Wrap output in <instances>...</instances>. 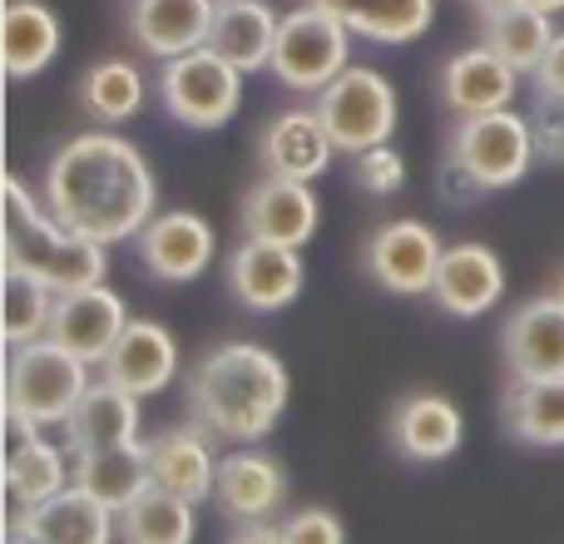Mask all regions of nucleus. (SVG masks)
Here are the masks:
<instances>
[{
    "instance_id": "obj_1",
    "label": "nucleus",
    "mask_w": 564,
    "mask_h": 544,
    "mask_svg": "<svg viewBox=\"0 0 564 544\" xmlns=\"http://www.w3.org/2000/svg\"><path fill=\"white\" fill-rule=\"evenodd\" d=\"M154 204L159 184L149 159L124 134H109V129L75 134L55 149L45 168V208L69 233H85L105 248L144 233Z\"/></svg>"
},
{
    "instance_id": "obj_2",
    "label": "nucleus",
    "mask_w": 564,
    "mask_h": 544,
    "mask_svg": "<svg viewBox=\"0 0 564 544\" xmlns=\"http://www.w3.org/2000/svg\"><path fill=\"white\" fill-rule=\"evenodd\" d=\"M288 396V367L258 341H224L188 371V411L228 446H258L273 436Z\"/></svg>"
},
{
    "instance_id": "obj_3",
    "label": "nucleus",
    "mask_w": 564,
    "mask_h": 544,
    "mask_svg": "<svg viewBox=\"0 0 564 544\" xmlns=\"http://www.w3.org/2000/svg\"><path fill=\"white\" fill-rule=\"evenodd\" d=\"M6 263L35 272L40 282H50L55 292L69 287H89V282H105L109 253L105 243L85 233H69L50 208H40L30 198V188L15 174L6 178Z\"/></svg>"
},
{
    "instance_id": "obj_4",
    "label": "nucleus",
    "mask_w": 564,
    "mask_h": 544,
    "mask_svg": "<svg viewBox=\"0 0 564 544\" xmlns=\"http://www.w3.org/2000/svg\"><path fill=\"white\" fill-rule=\"evenodd\" d=\"M535 164V129L530 115L516 109H490V115H470L456 124L446 149V194L451 198H476L516 188Z\"/></svg>"
},
{
    "instance_id": "obj_5",
    "label": "nucleus",
    "mask_w": 564,
    "mask_h": 544,
    "mask_svg": "<svg viewBox=\"0 0 564 544\" xmlns=\"http://www.w3.org/2000/svg\"><path fill=\"white\" fill-rule=\"evenodd\" d=\"M95 387L89 381V361L59 347L55 337H35L25 347H10L6 367V416L30 421L35 431L65 426L79 396Z\"/></svg>"
},
{
    "instance_id": "obj_6",
    "label": "nucleus",
    "mask_w": 564,
    "mask_h": 544,
    "mask_svg": "<svg viewBox=\"0 0 564 544\" xmlns=\"http://www.w3.org/2000/svg\"><path fill=\"white\" fill-rule=\"evenodd\" d=\"M159 99H164L174 124L214 134L243 105V69L218 55L214 45H198L188 55L164 59V69H159Z\"/></svg>"
},
{
    "instance_id": "obj_7",
    "label": "nucleus",
    "mask_w": 564,
    "mask_h": 544,
    "mask_svg": "<svg viewBox=\"0 0 564 544\" xmlns=\"http://www.w3.org/2000/svg\"><path fill=\"white\" fill-rule=\"evenodd\" d=\"M317 115L327 124L332 144H337V154L357 159L377 144H391V134H397V85L371 65H347L317 95Z\"/></svg>"
},
{
    "instance_id": "obj_8",
    "label": "nucleus",
    "mask_w": 564,
    "mask_h": 544,
    "mask_svg": "<svg viewBox=\"0 0 564 544\" xmlns=\"http://www.w3.org/2000/svg\"><path fill=\"white\" fill-rule=\"evenodd\" d=\"M351 65V30L322 6H297L282 15L278 45H273V75L278 85L297 89V95H322L341 69Z\"/></svg>"
},
{
    "instance_id": "obj_9",
    "label": "nucleus",
    "mask_w": 564,
    "mask_h": 544,
    "mask_svg": "<svg viewBox=\"0 0 564 544\" xmlns=\"http://www.w3.org/2000/svg\"><path fill=\"white\" fill-rule=\"evenodd\" d=\"M446 243L436 238V228L421 224V218H391L361 248V268L377 282L381 292H397V297H421V292L436 287V268Z\"/></svg>"
},
{
    "instance_id": "obj_10",
    "label": "nucleus",
    "mask_w": 564,
    "mask_h": 544,
    "mask_svg": "<svg viewBox=\"0 0 564 544\" xmlns=\"http://www.w3.org/2000/svg\"><path fill=\"white\" fill-rule=\"evenodd\" d=\"M139 248V268L154 282H169V287H184V282H198L208 272L218 253L214 224L188 208H174V214H154L144 224V233L134 238Z\"/></svg>"
},
{
    "instance_id": "obj_11",
    "label": "nucleus",
    "mask_w": 564,
    "mask_h": 544,
    "mask_svg": "<svg viewBox=\"0 0 564 544\" xmlns=\"http://www.w3.org/2000/svg\"><path fill=\"white\" fill-rule=\"evenodd\" d=\"M307 268H302V248L273 243V238H253L228 253V287L248 312H282L297 302Z\"/></svg>"
},
{
    "instance_id": "obj_12",
    "label": "nucleus",
    "mask_w": 564,
    "mask_h": 544,
    "mask_svg": "<svg viewBox=\"0 0 564 544\" xmlns=\"http://www.w3.org/2000/svg\"><path fill=\"white\" fill-rule=\"evenodd\" d=\"M115 530L119 515L79 486L59 490L40 505L10 510V535H20L25 544H115Z\"/></svg>"
},
{
    "instance_id": "obj_13",
    "label": "nucleus",
    "mask_w": 564,
    "mask_h": 544,
    "mask_svg": "<svg viewBox=\"0 0 564 544\" xmlns=\"http://www.w3.org/2000/svg\"><path fill=\"white\" fill-rule=\"evenodd\" d=\"M129 327V307L119 292H109L105 282L89 287H69L55 297V317H50V337L59 347H69L75 357H85L89 367L109 357V347L119 341V331Z\"/></svg>"
},
{
    "instance_id": "obj_14",
    "label": "nucleus",
    "mask_w": 564,
    "mask_h": 544,
    "mask_svg": "<svg viewBox=\"0 0 564 544\" xmlns=\"http://www.w3.org/2000/svg\"><path fill=\"white\" fill-rule=\"evenodd\" d=\"M105 381L124 387L129 396H159L169 381L178 377V341L164 322L154 317H129V327L119 331V341L109 347V357L99 361Z\"/></svg>"
},
{
    "instance_id": "obj_15",
    "label": "nucleus",
    "mask_w": 564,
    "mask_h": 544,
    "mask_svg": "<svg viewBox=\"0 0 564 544\" xmlns=\"http://www.w3.org/2000/svg\"><path fill=\"white\" fill-rule=\"evenodd\" d=\"M431 297H436V307L446 312V317H460V322L486 317V312L500 307V297H506V263H500V253L486 243L446 248Z\"/></svg>"
},
{
    "instance_id": "obj_16",
    "label": "nucleus",
    "mask_w": 564,
    "mask_h": 544,
    "mask_svg": "<svg viewBox=\"0 0 564 544\" xmlns=\"http://www.w3.org/2000/svg\"><path fill=\"white\" fill-rule=\"evenodd\" d=\"M317 224H322V204L312 194V184H302V178L263 174L243 198V228L253 238L307 248L317 238Z\"/></svg>"
},
{
    "instance_id": "obj_17",
    "label": "nucleus",
    "mask_w": 564,
    "mask_h": 544,
    "mask_svg": "<svg viewBox=\"0 0 564 544\" xmlns=\"http://www.w3.org/2000/svg\"><path fill=\"white\" fill-rule=\"evenodd\" d=\"M224 520L234 525H263L288 500V470L268 450H228L218 460V490H214Z\"/></svg>"
},
{
    "instance_id": "obj_18",
    "label": "nucleus",
    "mask_w": 564,
    "mask_h": 544,
    "mask_svg": "<svg viewBox=\"0 0 564 544\" xmlns=\"http://www.w3.org/2000/svg\"><path fill=\"white\" fill-rule=\"evenodd\" d=\"M500 351H506L510 371L520 381L530 377H564V302L550 297H530L500 327Z\"/></svg>"
},
{
    "instance_id": "obj_19",
    "label": "nucleus",
    "mask_w": 564,
    "mask_h": 544,
    "mask_svg": "<svg viewBox=\"0 0 564 544\" xmlns=\"http://www.w3.org/2000/svg\"><path fill=\"white\" fill-rule=\"evenodd\" d=\"M516 85H520V69L510 65L506 55H496L486 40L441 65V99H446V109L460 119L490 115V109H510L516 105Z\"/></svg>"
},
{
    "instance_id": "obj_20",
    "label": "nucleus",
    "mask_w": 564,
    "mask_h": 544,
    "mask_svg": "<svg viewBox=\"0 0 564 544\" xmlns=\"http://www.w3.org/2000/svg\"><path fill=\"white\" fill-rule=\"evenodd\" d=\"M391 440H397V450L406 460H416V466H441V460H451L460 450V440H466V416H460V406L451 396H441V391H411L397 406V416H391Z\"/></svg>"
},
{
    "instance_id": "obj_21",
    "label": "nucleus",
    "mask_w": 564,
    "mask_h": 544,
    "mask_svg": "<svg viewBox=\"0 0 564 544\" xmlns=\"http://www.w3.org/2000/svg\"><path fill=\"white\" fill-rule=\"evenodd\" d=\"M218 20V0H134L129 6V35L144 55L174 59L208 45Z\"/></svg>"
},
{
    "instance_id": "obj_22",
    "label": "nucleus",
    "mask_w": 564,
    "mask_h": 544,
    "mask_svg": "<svg viewBox=\"0 0 564 544\" xmlns=\"http://www.w3.org/2000/svg\"><path fill=\"white\" fill-rule=\"evenodd\" d=\"M214 431L208 426H174V431H159L149 440V466H154V486L174 490V496L194 500H214L218 490V456H214Z\"/></svg>"
},
{
    "instance_id": "obj_23",
    "label": "nucleus",
    "mask_w": 564,
    "mask_h": 544,
    "mask_svg": "<svg viewBox=\"0 0 564 544\" xmlns=\"http://www.w3.org/2000/svg\"><path fill=\"white\" fill-rule=\"evenodd\" d=\"M10 446H6V490L15 505H40V500L59 496L75 486V470L65 460V446L45 440V431H35L30 421L6 416Z\"/></svg>"
},
{
    "instance_id": "obj_24",
    "label": "nucleus",
    "mask_w": 564,
    "mask_h": 544,
    "mask_svg": "<svg viewBox=\"0 0 564 544\" xmlns=\"http://www.w3.org/2000/svg\"><path fill=\"white\" fill-rule=\"evenodd\" d=\"M258 154H263V174L317 184V178L327 174L337 144H332V134H327V124H322L317 109H282L273 124L263 129Z\"/></svg>"
},
{
    "instance_id": "obj_25",
    "label": "nucleus",
    "mask_w": 564,
    "mask_h": 544,
    "mask_svg": "<svg viewBox=\"0 0 564 544\" xmlns=\"http://www.w3.org/2000/svg\"><path fill=\"white\" fill-rule=\"evenodd\" d=\"M59 431H65V450L75 460L139 440V396H129L115 381H99V387H89L79 396V406L69 411V421Z\"/></svg>"
},
{
    "instance_id": "obj_26",
    "label": "nucleus",
    "mask_w": 564,
    "mask_h": 544,
    "mask_svg": "<svg viewBox=\"0 0 564 544\" xmlns=\"http://www.w3.org/2000/svg\"><path fill=\"white\" fill-rule=\"evenodd\" d=\"M75 486L89 490L99 505L124 515L149 486H154V466H149V440H124V446L95 450V456L75 460Z\"/></svg>"
},
{
    "instance_id": "obj_27",
    "label": "nucleus",
    "mask_w": 564,
    "mask_h": 544,
    "mask_svg": "<svg viewBox=\"0 0 564 544\" xmlns=\"http://www.w3.org/2000/svg\"><path fill=\"white\" fill-rule=\"evenodd\" d=\"M278 30H282V15L268 6V0H228V6H218L208 45H214L224 59H234L243 75H253V69L273 65Z\"/></svg>"
},
{
    "instance_id": "obj_28",
    "label": "nucleus",
    "mask_w": 564,
    "mask_h": 544,
    "mask_svg": "<svg viewBox=\"0 0 564 544\" xmlns=\"http://www.w3.org/2000/svg\"><path fill=\"white\" fill-rule=\"evenodd\" d=\"M59 15L45 0H10L0 20V45H6V75L35 79L40 69L55 65L59 55Z\"/></svg>"
},
{
    "instance_id": "obj_29",
    "label": "nucleus",
    "mask_w": 564,
    "mask_h": 544,
    "mask_svg": "<svg viewBox=\"0 0 564 544\" xmlns=\"http://www.w3.org/2000/svg\"><path fill=\"white\" fill-rule=\"evenodd\" d=\"M312 6L347 20L351 35L371 45H411L436 20V0H312Z\"/></svg>"
},
{
    "instance_id": "obj_30",
    "label": "nucleus",
    "mask_w": 564,
    "mask_h": 544,
    "mask_svg": "<svg viewBox=\"0 0 564 544\" xmlns=\"http://www.w3.org/2000/svg\"><path fill=\"white\" fill-rule=\"evenodd\" d=\"M506 431L520 446H564V377H516L506 396Z\"/></svg>"
},
{
    "instance_id": "obj_31",
    "label": "nucleus",
    "mask_w": 564,
    "mask_h": 544,
    "mask_svg": "<svg viewBox=\"0 0 564 544\" xmlns=\"http://www.w3.org/2000/svg\"><path fill=\"white\" fill-rule=\"evenodd\" d=\"M124 544H194L198 540V505L164 486H149L134 505L119 515Z\"/></svg>"
},
{
    "instance_id": "obj_32",
    "label": "nucleus",
    "mask_w": 564,
    "mask_h": 544,
    "mask_svg": "<svg viewBox=\"0 0 564 544\" xmlns=\"http://www.w3.org/2000/svg\"><path fill=\"white\" fill-rule=\"evenodd\" d=\"M144 95H149V85L134 59H99V65H89L85 79H79V105L105 129L134 119L139 109H144Z\"/></svg>"
},
{
    "instance_id": "obj_33",
    "label": "nucleus",
    "mask_w": 564,
    "mask_h": 544,
    "mask_svg": "<svg viewBox=\"0 0 564 544\" xmlns=\"http://www.w3.org/2000/svg\"><path fill=\"white\" fill-rule=\"evenodd\" d=\"M550 40H555V25H550V15L535 6H510V10H500V15H486V45L496 50V55H506L520 75H535Z\"/></svg>"
},
{
    "instance_id": "obj_34",
    "label": "nucleus",
    "mask_w": 564,
    "mask_h": 544,
    "mask_svg": "<svg viewBox=\"0 0 564 544\" xmlns=\"http://www.w3.org/2000/svg\"><path fill=\"white\" fill-rule=\"evenodd\" d=\"M0 287H6V312H0V322H6V347H25V341H35V337H50V317H55L59 292L50 287V282H40L35 272L10 268V263H6Z\"/></svg>"
},
{
    "instance_id": "obj_35",
    "label": "nucleus",
    "mask_w": 564,
    "mask_h": 544,
    "mask_svg": "<svg viewBox=\"0 0 564 544\" xmlns=\"http://www.w3.org/2000/svg\"><path fill=\"white\" fill-rule=\"evenodd\" d=\"M351 178H357V188H367L371 198H391L406 188V159H401L391 144H377V149L351 159Z\"/></svg>"
},
{
    "instance_id": "obj_36",
    "label": "nucleus",
    "mask_w": 564,
    "mask_h": 544,
    "mask_svg": "<svg viewBox=\"0 0 564 544\" xmlns=\"http://www.w3.org/2000/svg\"><path fill=\"white\" fill-rule=\"evenodd\" d=\"M278 535H282V544H347L341 520L332 515V510H322V505L292 510L288 520H278Z\"/></svg>"
},
{
    "instance_id": "obj_37",
    "label": "nucleus",
    "mask_w": 564,
    "mask_h": 544,
    "mask_svg": "<svg viewBox=\"0 0 564 544\" xmlns=\"http://www.w3.org/2000/svg\"><path fill=\"white\" fill-rule=\"evenodd\" d=\"M530 129H535V159L540 164L564 168V105L560 99H540L535 115H530Z\"/></svg>"
},
{
    "instance_id": "obj_38",
    "label": "nucleus",
    "mask_w": 564,
    "mask_h": 544,
    "mask_svg": "<svg viewBox=\"0 0 564 544\" xmlns=\"http://www.w3.org/2000/svg\"><path fill=\"white\" fill-rule=\"evenodd\" d=\"M530 85H535V99H560L564 105V30L550 40L545 59H540L535 75H530Z\"/></svg>"
},
{
    "instance_id": "obj_39",
    "label": "nucleus",
    "mask_w": 564,
    "mask_h": 544,
    "mask_svg": "<svg viewBox=\"0 0 564 544\" xmlns=\"http://www.w3.org/2000/svg\"><path fill=\"white\" fill-rule=\"evenodd\" d=\"M228 544H282V535L273 520H263V525H238L234 535H228Z\"/></svg>"
},
{
    "instance_id": "obj_40",
    "label": "nucleus",
    "mask_w": 564,
    "mask_h": 544,
    "mask_svg": "<svg viewBox=\"0 0 564 544\" xmlns=\"http://www.w3.org/2000/svg\"><path fill=\"white\" fill-rule=\"evenodd\" d=\"M510 6H520V0H476L480 15H500V10H510Z\"/></svg>"
},
{
    "instance_id": "obj_41",
    "label": "nucleus",
    "mask_w": 564,
    "mask_h": 544,
    "mask_svg": "<svg viewBox=\"0 0 564 544\" xmlns=\"http://www.w3.org/2000/svg\"><path fill=\"white\" fill-rule=\"evenodd\" d=\"M520 6H535V10H545V15H555V10H564V0H520Z\"/></svg>"
},
{
    "instance_id": "obj_42",
    "label": "nucleus",
    "mask_w": 564,
    "mask_h": 544,
    "mask_svg": "<svg viewBox=\"0 0 564 544\" xmlns=\"http://www.w3.org/2000/svg\"><path fill=\"white\" fill-rule=\"evenodd\" d=\"M555 297L564 302V268H560V278H555Z\"/></svg>"
},
{
    "instance_id": "obj_43",
    "label": "nucleus",
    "mask_w": 564,
    "mask_h": 544,
    "mask_svg": "<svg viewBox=\"0 0 564 544\" xmlns=\"http://www.w3.org/2000/svg\"><path fill=\"white\" fill-rule=\"evenodd\" d=\"M218 6H228V0H218Z\"/></svg>"
}]
</instances>
